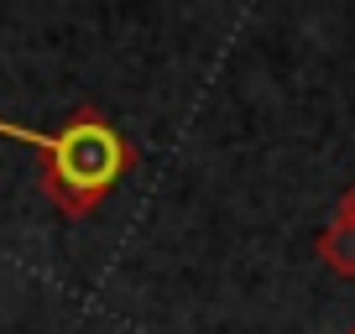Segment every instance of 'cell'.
Returning a JSON list of instances; mask_svg holds the SVG:
<instances>
[{"mask_svg":"<svg viewBox=\"0 0 355 334\" xmlns=\"http://www.w3.org/2000/svg\"><path fill=\"white\" fill-rule=\"evenodd\" d=\"M0 136H11V141H26V146H42L47 152V167L37 188L53 209H63L68 220H84L94 214L110 188L121 183V173L131 167V141L105 121L94 105L73 110L58 131H32V125H16V121H0Z\"/></svg>","mask_w":355,"mask_h":334,"instance_id":"6da1fadb","label":"cell"},{"mask_svg":"<svg viewBox=\"0 0 355 334\" xmlns=\"http://www.w3.org/2000/svg\"><path fill=\"white\" fill-rule=\"evenodd\" d=\"M319 256H324V267H329V272H340V277H355V225H350V220H340V214H334V220L324 225V235H319Z\"/></svg>","mask_w":355,"mask_h":334,"instance_id":"7a4b0ae2","label":"cell"},{"mask_svg":"<svg viewBox=\"0 0 355 334\" xmlns=\"http://www.w3.org/2000/svg\"><path fill=\"white\" fill-rule=\"evenodd\" d=\"M334 214H340V220H350V225H355V183H350V188H345V199H340V209H334Z\"/></svg>","mask_w":355,"mask_h":334,"instance_id":"3957f363","label":"cell"},{"mask_svg":"<svg viewBox=\"0 0 355 334\" xmlns=\"http://www.w3.org/2000/svg\"><path fill=\"white\" fill-rule=\"evenodd\" d=\"M350 334H355V329H350Z\"/></svg>","mask_w":355,"mask_h":334,"instance_id":"277c9868","label":"cell"}]
</instances>
